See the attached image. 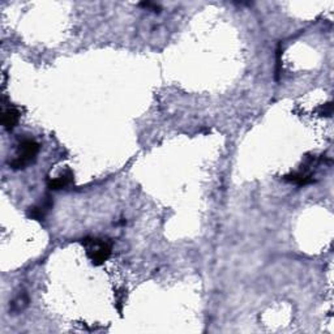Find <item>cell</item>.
<instances>
[{
  "instance_id": "7a4b0ae2",
  "label": "cell",
  "mask_w": 334,
  "mask_h": 334,
  "mask_svg": "<svg viewBox=\"0 0 334 334\" xmlns=\"http://www.w3.org/2000/svg\"><path fill=\"white\" fill-rule=\"evenodd\" d=\"M39 151V144L36 140L25 139L18 144L17 153L12 161H9V166L13 170H24L30 163L36 161Z\"/></svg>"
},
{
  "instance_id": "ba28073f",
  "label": "cell",
  "mask_w": 334,
  "mask_h": 334,
  "mask_svg": "<svg viewBox=\"0 0 334 334\" xmlns=\"http://www.w3.org/2000/svg\"><path fill=\"white\" fill-rule=\"evenodd\" d=\"M320 110H322L321 115H324V114H325V116H330L333 107H331V104H326V105H324L322 107H320Z\"/></svg>"
},
{
  "instance_id": "52a82bcc",
  "label": "cell",
  "mask_w": 334,
  "mask_h": 334,
  "mask_svg": "<svg viewBox=\"0 0 334 334\" xmlns=\"http://www.w3.org/2000/svg\"><path fill=\"white\" fill-rule=\"evenodd\" d=\"M139 6L142 7V8L150 9V11H153V12H160L161 11V7L158 6V4L150 3V2H144V3H140Z\"/></svg>"
},
{
  "instance_id": "277c9868",
  "label": "cell",
  "mask_w": 334,
  "mask_h": 334,
  "mask_svg": "<svg viewBox=\"0 0 334 334\" xmlns=\"http://www.w3.org/2000/svg\"><path fill=\"white\" fill-rule=\"evenodd\" d=\"M73 181H74L73 172H72L69 169H67L65 171H63L59 176L48 182V188L54 189V191L65 188V187H68L69 184L73 183Z\"/></svg>"
},
{
  "instance_id": "8992f818",
  "label": "cell",
  "mask_w": 334,
  "mask_h": 334,
  "mask_svg": "<svg viewBox=\"0 0 334 334\" xmlns=\"http://www.w3.org/2000/svg\"><path fill=\"white\" fill-rule=\"evenodd\" d=\"M285 181L290 182V183L298 184V186H307V184L314 183V177L311 175L305 174V172H294L291 175H286Z\"/></svg>"
},
{
  "instance_id": "3957f363",
  "label": "cell",
  "mask_w": 334,
  "mask_h": 334,
  "mask_svg": "<svg viewBox=\"0 0 334 334\" xmlns=\"http://www.w3.org/2000/svg\"><path fill=\"white\" fill-rule=\"evenodd\" d=\"M53 207V201L48 196L43 198V201L38 205H34V207H30L28 209V217L30 219H36V221H42V219L46 217L48 210Z\"/></svg>"
},
{
  "instance_id": "5b68a950",
  "label": "cell",
  "mask_w": 334,
  "mask_h": 334,
  "mask_svg": "<svg viewBox=\"0 0 334 334\" xmlns=\"http://www.w3.org/2000/svg\"><path fill=\"white\" fill-rule=\"evenodd\" d=\"M18 120H20V113H18L17 110L13 109V107L4 110L2 123H3V127L7 131H12L17 125Z\"/></svg>"
},
{
  "instance_id": "6da1fadb",
  "label": "cell",
  "mask_w": 334,
  "mask_h": 334,
  "mask_svg": "<svg viewBox=\"0 0 334 334\" xmlns=\"http://www.w3.org/2000/svg\"><path fill=\"white\" fill-rule=\"evenodd\" d=\"M83 246L85 247L86 254L93 265L99 266L106 263L113 253V242L102 238H85L83 239Z\"/></svg>"
}]
</instances>
